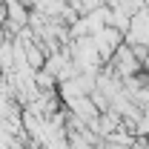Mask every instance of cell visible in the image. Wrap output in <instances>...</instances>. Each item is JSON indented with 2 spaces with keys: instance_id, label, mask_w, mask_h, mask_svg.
<instances>
[{
  "instance_id": "1",
  "label": "cell",
  "mask_w": 149,
  "mask_h": 149,
  "mask_svg": "<svg viewBox=\"0 0 149 149\" xmlns=\"http://www.w3.org/2000/svg\"><path fill=\"white\" fill-rule=\"evenodd\" d=\"M66 109L72 112L74 118H80V120H89V123H92V120H97V106H95V100L89 97V95H86V97H77V100H72Z\"/></svg>"
},
{
  "instance_id": "2",
  "label": "cell",
  "mask_w": 149,
  "mask_h": 149,
  "mask_svg": "<svg viewBox=\"0 0 149 149\" xmlns=\"http://www.w3.org/2000/svg\"><path fill=\"white\" fill-rule=\"evenodd\" d=\"M35 86L37 92H57V77L46 69H40V72H35Z\"/></svg>"
}]
</instances>
